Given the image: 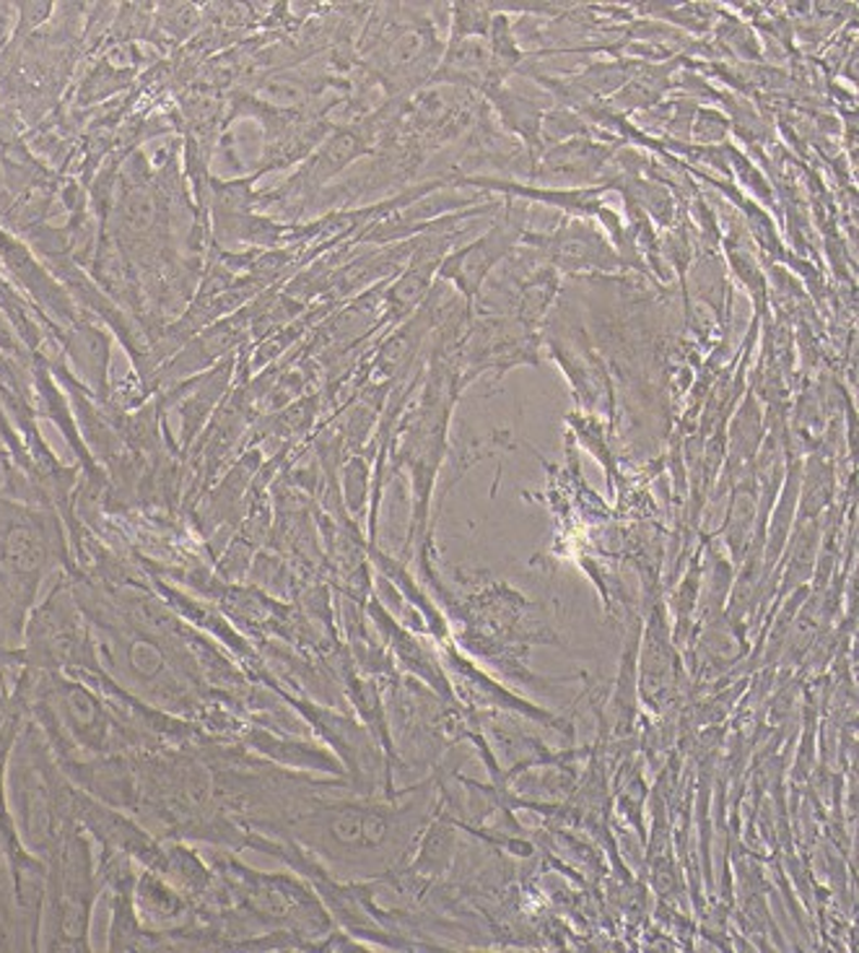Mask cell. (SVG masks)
<instances>
[{
  "label": "cell",
  "instance_id": "1",
  "mask_svg": "<svg viewBox=\"0 0 859 953\" xmlns=\"http://www.w3.org/2000/svg\"><path fill=\"white\" fill-rule=\"evenodd\" d=\"M138 899L144 902V912L157 920H172L182 912V899L154 876H144L138 887Z\"/></svg>",
  "mask_w": 859,
  "mask_h": 953
}]
</instances>
